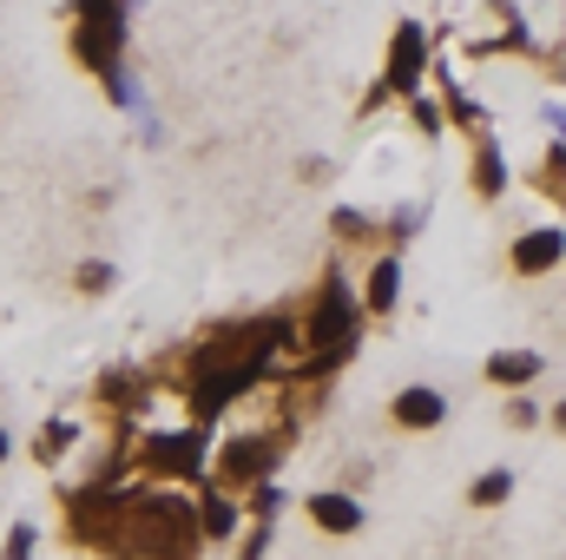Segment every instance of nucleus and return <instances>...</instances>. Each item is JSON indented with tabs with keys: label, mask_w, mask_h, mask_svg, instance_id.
Here are the masks:
<instances>
[{
	"label": "nucleus",
	"mask_w": 566,
	"mask_h": 560,
	"mask_svg": "<svg viewBox=\"0 0 566 560\" xmlns=\"http://www.w3.org/2000/svg\"><path fill=\"white\" fill-rule=\"evenodd\" d=\"M126 548H139V554H151V560L198 554L191 508L171 501V495H139V501H126Z\"/></svg>",
	"instance_id": "1"
},
{
	"label": "nucleus",
	"mask_w": 566,
	"mask_h": 560,
	"mask_svg": "<svg viewBox=\"0 0 566 560\" xmlns=\"http://www.w3.org/2000/svg\"><path fill=\"white\" fill-rule=\"evenodd\" d=\"M73 53H80L99 80H106V73H119V53H126V0H80Z\"/></svg>",
	"instance_id": "2"
},
{
	"label": "nucleus",
	"mask_w": 566,
	"mask_h": 560,
	"mask_svg": "<svg viewBox=\"0 0 566 560\" xmlns=\"http://www.w3.org/2000/svg\"><path fill=\"white\" fill-rule=\"evenodd\" d=\"M145 462H151V468H165V475H198L205 448H198V435H151Z\"/></svg>",
	"instance_id": "3"
},
{
	"label": "nucleus",
	"mask_w": 566,
	"mask_h": 560,
	"mask_svg": "<svg viewBox=\"0 0 566 560\" xmlns=\"http://www.w3.org/2000/svg\"><path fill=\"white\" fill-rule=\"evenodd\" d=\"M310 521H316L323 535H356V528H363V508H356L349 495H310Z\"/></svg>",
	"instance_id": "4"
},
{
	"label": "nucleus",
	"mask_w": 566,
	"mask_h": 560,
	"mask_svg": "<svg viewBox=\"0 0 566 560\" xmlns=\"http://www.w3.org/2000/svg\"><path fill=\"white\" fill-rule=\"evenodd\" d=\"M416 73H422V27H416V20H402L396 53H389V80H396V86H416Z\"/></svg>",
	"instance_id": "5"
},
{
	"label": "nucleus",
	"mask_w": 566,
	"mask_h": 560,
	"mask_svg": "<svg viewBox=\"0 0 566 560\" xmlns=\"http://www.w3.org/2000/svg\"><path fill=\"white\" fill-rule=\"evenodd\" d=\"M441 416H448L441 390H402V396H396V422H402V428H434Z\"/></svg>",
	"instance_id": "6"
},
{
	"label": "nucleus",
	"mask_w": 566,
	"mask_h": 560,
	"mask_svg": "<svg viewBox=\"0 0 566 560\" xmlns=\"http://www.w3.org/2000/svg\"><path fill=\"white\" fill-rule=\"evenodd\" d=\"M560 251H566L560 231H534V238H521V251H514V271H527V278H534V271H547Z\"/></svg>",
	"instance_id": "7"
},
{
	"label": "nucleus",
	"mask_w": 566,
	"mask_h": 560,
	"mask_svg": "<svg viewBox=\"0 0 566 560\" xmlns=\"http://www.w3.org/2000/svg\"><path fill=\"white\" fill-rule=\"evenodd\" d=\"M396 283H402L396 265H376V278H369V303H376V310H389V303H396Z\"/></svg>",
	"instance_id": "8"
},
{
	"label": "nucleus",
	"mask_w": 566,
	"mask_h": 560,
	"mask_svg": "<svg viewBox=\"0 0 566 560\" xmlns=\"http://www.w3.org/2000/svg\"><path fill=\"white\" fill-rule=\"evenodd\" d=\"M224 468H231V475H238V481H244V475H264V448H258V442H238V448H231V462H224Z\"/></svg>",
	"instance_id": "9"
},
{
	"label": "nucleus",
	"mask_w": 566,
	"mask_h": 560,
	"mask_svg": "<svg viewBox=\"0 0 566 560\" xmlns=\"http://www.w3.org/2000/svg\"><path fill=\"white\" fill-rule=\"evenodd\" d=\"M507 495H514V475H501V468L474 481V501H481V508H494V501H507Z\"/></svg>",
	"instance_id": "10"
},
{
	"label": "nucleus",
	"mask_w": 566,
	"mask_h": 560,
	"mask_svg": "<svg viewBox=\"0 0 566 560\" xmlns=\"http://www.w3.org/2000/svg\"><path fill=\"white\" fill-rule=\"evenodd\" d=\"M534 370H541L534 356H494V383H527Z\"/></svg>",
	"instance_id": "11"
},
{
	"label": "nucleus",
	"mask_w": 566,
	"mask_h": 560,
	"mask_svg": "<svg viewBox=\"0 0 566 560\" xmlns=\"http://www.w3.org/2000/svg\"><path fill=\"white\" fill-rule=\"evenodd\" d=\"M33 548H40V535H33V521H13V535H7V554H0V560H27Z\"/></svg>",
	"instance_id": "12"
},
{
	"label": "nucleus",
	"mask_w": 566,
	"mask_h": 560,
	"mask_svg": "<svg viewBox=\"0 0 566 560\" xmlns=\"http://www.w3.org/2000/svg\"><path fill=\"white\" fill-rule=\"evenodd\" d=\"M80 290L106 297V290H113V265H80Z\"/></svg>",
	"instance_id": "13"
},
{
	"label": "nucleus",
	"mask_w": 566,
	"mask_h": 560,
	"mask_svg": "<svg viewBox=\"0 0 566 560\" xmlns=\"http://www.w3.org/2000/svg\"><path fill=\"white\" fill-rule=\"evenodd\" d=\"M231 521H238L231 501H211V508H205V528H211V535H231Z\"/></svg>",
	"instance_id": "14"
},
{
	"label": "nucleus",
	"mask_w": 566,
	"mask_h": 560,
	"mask_svg": "<svg viewBox=\"0 0 566 560\" xmlns=\"http://www.w3.org/2000/svg\"><path fill=\"white\" fill-rule=\"evenodd\" d=\"M481 185H488V191L501 185V158H494V152H481Z\"/></svg>",
	"instance_id": "15"
},
{
	"label": "nucleus",
	"mask_w": 566,
	"mask_h": 560,
	"mask_svg": "<svg viewBox=\"0 0 566 560\" xmlns=\"http://www.w3.org/2000/svg\"><path fill=\"white\" fill-rule=\"evenodd\" d=\"M7 455H13V435H7V428H0V462H7Z\"/></svg>",
	"instance_id": "16"
}]
</instances>
